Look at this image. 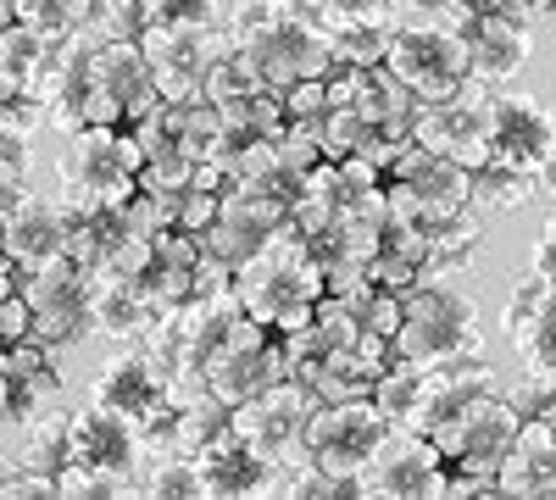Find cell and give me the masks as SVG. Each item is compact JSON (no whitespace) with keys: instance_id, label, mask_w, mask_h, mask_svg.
<instances>
[{"instance_id":"cell-1","label":"cell","mask_w":556,"mask_h":500,"mask_svg":"<svg viewBox=\"0 0 556 500\" xmlns=\"http://www.w3.org/2000/svg\"><path fill=\"white\" fill-rule=\"evenodd\" d=\"M228 23V56L256 89L285 95L301 78L334 73V39L301 0H240Z\"/></svg>"},{"instance_id":"cell-2","label":"cell","mask_w":556,"mask_h":500,"mask_svg":"<svg viewBox=\"0 0 556 500\" xmlns=\"http://www.w3.org/2000/svg\"><path fill=\"white\" fill-rule=\"evenodd\" d=\"M235 295H240V306L256 317V323L290 334V329H301L306 317H312V306L329 295V272H323V261L312 256L306 234L290 222V229L278 234L267 251H256L251 261H240Z\"/></svg>"},{"instance_id":"cell-3","label":"cell","mask_w":556,"mask_h":500,"mask_svg":"<svg viewBox=\"0 0 556 500\" xmlns=\"http://www.w3.org/2000/svg\"><path fill=\"white\" fill-rule=\"evenodd\" d=\"M484 389H495V368L484 356L440 361V368H417V361L395 356L374 384V406L395 428L434 434L451 412H462V406H468L473 395H484Z\"/></svg>"},{"instance_id":"cell-4","label":"cell","mask_w":556,"mask_h":500,"mask_svg":"<svg viewBox=\"0 0 556 500\" xmlns=\"http://www.w3.org/2000/svg\"><path fill=\"white\" fill-rule=\"evenodd\" d=\"M139 167H146V151L134 128L84 123L78 133H67L56 156V184L73 211H117L139 190Z\"/></svg>"},{"instance_id":"cell-5","label":"cell","mask_w":556,"mask_h":500,"mask_svg":"<svg viewBox=\"0 0 556 500\" xmlns=\"http://www.w3.org/2000/svg\"><path fill=\"white\" fill-rule=\"evenodd\" d=\"M395 356L417 361V368L484 356L479 300L456 279H429V284L406 290V317H401V334H395Z\"/></svg>"},{"instance_id":"cell-6","label":"cell","mask_w":556,"mask_h":500,"mask_svg":"<svg viewBox=\"0 0 556 500\" xmlns=\"http://www.w3.org/2000/svg\"><path fill=\"white\" fill-rule=\"evenodd\" d=\"M518 428H523V412L513 406V395L484 389L462 406V412H451L429 439H434V450L445 457L451 473H468V478H479L501 495V457L513 450Z\"/></svg>"},{"instance_id":"cell-7","label":"cell","mask_w":556,"mask_h":500,"mask_svg":"<svg viewBox=\"0 0 556 500\" xmlns=\"http://www.w3.org/2000/svg\"><path fill=\"white\" fill-rule=\"evenodd\" d=\"M390 73L424 106L462 95V89L473 84L468 28H451V23H395V34H390Z\"/></svg>"},{"instance_id":"cell-8","label":"cell","mask_w":556,"mask_h":500,"mask_svg":"<svg viewBox=\"0 0 556 500\" xmlns=\"http://www.w3.org/2000/svg\"><path fill=\"white\" fill-rule=\"evenodd\" d=\"M151 106H162V89H156L146 51H139V39H96L89 78H84V123L134 128Z\"/></svg>"},{"instance_id":"cell-9","label":"cell","mask_w":556,"mask_h":500,"mask_svg":"<svg viewBox=\"0 0 556 500\" xmlns=\"http://www.w3.org/2000/svg\"><path fill=\"white\" fill-rule=\"evenodd\" d=\"M390 428L395 423L374 406V395H362V400H323L312 412V428H306V462L351 489L356 473L374 462V450L384 445ZM351 500H356V489H351Z\"/></svg>"},{"instance_id":"cell-10","label":"cell","mask_w":556,"mask_h":500,"mask_svg":"<svg viewBox=\"0 0 556 500\" xmlns=\"http://www.w3.org/2000/svg\"><path fill=\"white\" fill-rule=\"evenodd\" d=\"M384 190H390V211L395 217H417V222H451L462 211H473V167H462L429 145H406L401 162L390 167L384 178Z\"/></svg>"},{"instance_id":"cell-11","label":"cell","mask_w":556,"mask_h":500,"mask_svg":"<svg viewBox=\"0 0 556 500\" xmlns=\"http://www.w3.org/2000/svg\"><path fill=\"white\" fill-rule=\"evenodd\" d=\"M285 379H295L285 334L267 329V323H256L251 311H240L235 329H228V339L217 345L212 368H206V389H212L217 400H228V406H245L251 395L285 384Z\"/></svg>"},{"instance_id":"cell-12","label":"cell","mask_w":556,"mask_h":500,"mask_svg":"<svg viewBox=\"0 0 556 500\" xmlns=\"http://www.w3.org/2000/svg\"><path fill=\"white\" fill-rule=\"evenodd\" d=\"M96 272H89L73 251L51 256L45 267L28 272V306H34V339L45 345H73L96 334Z\"/></svg>"},{"instance_id":"cell-13","label":"cell","mask_w":556,"mask_h":500,"mask_svg":"<svg viewBox=\"0 0 556 500\" xmlns=\"http://www.w3.org/2000/svg\"><path fill=\"white\" fill-rule=\"evenodd\" d=\"M67 439H73V462L117 478L128 495H146L139 473H146V457H151V428L139 418L112 412L101 400H84L67 412Z\"/></svg>"},{"instance_id":"cell-14","label":"cell","mask_w":556,"mask_h":500,"mask_svg":"<svg viewBox=\"0 0 556 500\" xmlns=\"http://www.w3.org/2000/svg\"><path fill=\"white\" fill-rule=\"evenodd\" d=\"M317 406H323V395L306 379H285V384L251 395L245 406H235V428L262 450L267 462L301 473V467H312L306 462V428H312Z\"/></svg>"},{"instance_id":"cell-15","label":"cell","mask_w":556,"mask_h":500,"mask_svg":"<svg viewBox=\"0 0 556 500\" xmlns=\"http://www.w3.org/2000/svg\"><path fill=\"white\" fill-rule=\"evenodd\" d=\"M139 51H146L162 101H201L212 67L228 56V23L217 28H184V23H151L139 34Z\"/></svg>"},{"instance_id":"cell-16","label":"cell","mask_w":556,"mask_h":500,"mask_svg":"<svg viewBox=\"0 0 556 500\" xmlns=\"http://www.w3.org/2000/svg\"><path fill=\"white\" fill-rule=\"evenodd\" d=\"M445 484H451V467L434 450V439L417 428H390L351 489L356 500H424V495H445Z\"/></svg>"},{"instance_id":"cell-17","label":"cell","mask_w":556,"mask_h":500,"mask_svg":"<svg viewBox=\"0 0 556 500\" xmlns=\"http://www.w3.org/2000/svg\"><path fill=\"white\" fill-rule=\"evenodd\" d=\"M89 400H101V406H112V412L139 418L151 434L173 418V406H178L162 356H156L146 339H123V350L96 373V384H89Z\"/></svg>"},{"instance_id":"cell-18","label":"cell","mask_w":556,"mask_h":500,"mask_svg":"<svg viewBox=\"0 0 556 500\" xmlns=\"http://www.w3.org/2000/svg\"><path fill=\"white\" fill-rule=\"evenodd\" d=\"M290 206H295L290 195H273V190H256V184H228L212 229L201 234V245L240 267L290 229Z\"/></svg>"},{"instance_id":"cell-19","label":"cell","mask_w":556,"mask_h":500,"mask_svg":"<svg viewBox=\"0 0 556 500\" xmlns=\"http://www.w3.org/2000/svg\"><path fill=\"white\" fill-rule=\"evenodd\" d=\"M56 345L45 339H23L7 345V361H0V400H7V434H23L28 423L67 412V389L56 373Z\"/></svg>"},{"instance_id":"cell-20","label":"cell","mask_w":556,"mask_h":500,"mask_svg":"<svg viewBox=\"0 0 556 500\" xmlns=\"http://www.w3.org/2000/svg\"><path fill=\"white\" fill-rule=\"evenodd\" d=\"M412 140L417 145H429L462 167H490V95H479V89L468 84L462 95L451 101H434V106H417L412 117Z\"/></svg>"},{"instance_id":"cell-21","label":"cell","mask_w":556,"mask_h":500,"mask_svg":"<svg viewBox=\"0 0 556 500\" xmlns=\"http://www.w3.org/2000/svg\"><path fill=\"white\" fill-rule=\"evenodd\" d=\"M67 234H73V206L62 195L56 201H39L28 190H7V195H0V240H7V256L23 261L28 272L45 267L51 256H62Z\"/></svg>"},{"instance_id":"cell-22","label":"cell","mask_w":556,"mask_h":500,"mask_svg":"<svg viewBox=\"0 0 556 500\" xmlns=\"http://www.w3.org/2000/svg\"><path fill=\"white\" fill-rule=\"evenodd\" d=\"M201 473H206V489L223 495V500H245V495H290L295 489V473L267 462L262 450L228 423L206 450H201Z\"/></svg>"},{"instance_id":"cell-23","label":"cell","mask_w":556,"mask_h":500,"mask_svg":"<svg viewBox=\"0 0 556 500\" xmlns=\"http://www.w3.org/2000/svg\"><path fill=\"white\" fill-rule=\"evenodd\" d=\"M490 162L534 172L556 151V117L534 95H490Z\"/></svg>"},{"instance_id":"cell-24","label":"cell","mask_w":556,"mask_h":500,"mask_svg":"<svg viewBox=\"0 0 556 500\" xmlns=\"http://www.w3.org/2000/svg\"><path fill=\"white\" fill-rule=\"evenodd\" d=\"M362 334H367L362 311H351V306H345V300H334V295H323V300L312 306V317H306V323L285 334L295 379H312V373H323L334 356L356 350V345H362Z\"/></svg>"},{"instance_id":"cell-25","label":"cell","mask_w":556,"mask_h":500,"mask_svg":"<svg viewBox=\"0 0 556 500\" xmlns=\"http://www.w3.org/2000/svg\"><path fill=\"white\" fill-rule=\"evenodd\" d=\"M501 323H506V339H513V350L523 356V368L556 379V290L529 272V279L513 290V300H506Z\"/></svg>"},{"instance_id":"cell-26","label":"cell","mask_w":556,"mask_h":500,"mask_svg":"<svg viewBox=\"0 0 556 500\" xmlns=\"http://www.w3.org/2000/svg\"><path fill=\"white\" fill-rule=\"evenodd\" d=\"M468 56H473V84H513L534 56V34L518 17L479 12L468 23Z\"/></svg>"},{"instance_id":"cell-27","label":"cell","mask_w":556,"mask_h":500,"mask_svg":"<svg viewBox=\"0 0 556 500\" xmlns=\"http://www.w3.org/2000/svg\"><path fill=\"white\" fill-rule=\"evenodd\" d=\"M501 495H556V428H551V418H523L513 450L501 457Z\"/></svg>"},{"instance_id":"cell-28","label":"cell","mask_w":556,"mask_h":500,"mask_svg":"<svg viewBox=\"0 0 556 500\" xmlns=\"http://www.w3.org/2000/svg\"><path fill=\"white\" fill-rule=\"evenodd\" d=\"M73 412V406H67ZM67 412H51L28 423L23 434H7V457H0V478H62V467L73 462V439H67Z\"/></svg>"},{"instance_id":"cell-29","label":"cell","mask_w":556,"mask_h":500,"mask_svg":"<svg viewBox=\"0 0 556 500\" xmlns=\"http://www.w3.org/2000/svg\"><path fill=\"white\" fill-rule=\"evenodd\" d=\"M62 39L51 34H39L17 17H7V34H0V101H12V95H34V84L45 73V62H51Z\"/></svg>"},{"instance_id":"cell-30","label":"cell","mask_w":556,"mask_h":500,"mask_svg":"<svg viewBox=\"0 0 556 500\" xmlns=\"http://www.w3.org/2000/svg\"><path fill=\"white\" fill-rule=\"evenodd\" d=\"M356 73V84H351V106L367 117V123H384V128H412V117H417V101L412 89L390 73V62L384 67H351Z\"/></svg>"},{"instance_id":"cell-31","label":"cell","mask_w":556,"mask_h":500,"mask_svg":"<svg viewBox=\"0 0 556 500\" xmlns=\"http://www.w3.org/2000/svg\"><path fill=\"white\" fill-rule=\"evenodd\" d=\"M484 245V211H462L451 222H434V240H429V261H424V279L417 284H429V279H456L462 267H468Z\"/></svg>"},{"instance_id":"cell-32","label":"cell","mask_w":556,"mask_h":500,"mask_svg":"<svg viewBox=\"0 0 556 500\" xmlns=\"http://www.w3.org/2000/svg\"><path fill=\"white\" fill-rule=\"evenodd\" d=\"M228 123V133H240V140H285L290 128V112H285V95L278 89H240V95L228 101H212Z\"/></svg>"},{"instance_id":"cell-33","label":"cell","mask_w":556,"mask_h":500,"mask_svg":"<svg viewBox=\"0 0 556 500\" xmlns=\"http://www.w3.org/2000/svg\"><path fill=\"white\" fill-rule=\"evenodd\" d=\"M151 323H156V311H151L146 295H139V284H128V279H101L96 284V334L139 339Z\"/></svg>"},{"instance_id":"cell-34","label":"cell","mask_w":556,"mask_h":500,"mask_svg":"<svg viewBox=\"0 0 556 500\" xmlns=\"http://www.w3.org/2000/svg\"><path fill=\"white\" fill-rule=\"evenodd\" d=\"M96 7L101 0H0V17H17L51 39H67V34L96 23Z\"/></svg>"},{"instance_id":"cell-35","label":"cell","mask_w":556,"mask_h":500,"mask_svg":"<svg viewBox=\"0 0 556 500\" xmlns=\"http://www.w3.org/2000/svg\"><path fill=\"white\" fill-rule=\"evenodd\" d=\"M139 489H146V495H178V500L212 495L206 473H201V457H184V450H156L151 467L139 473Z\"/></svg>"},{"instance_id":"cell-36","label":"cell","mask_w":556,"mask_h":500,"mask_svg":"<svg viewBox=\"0 0 556 500\" xmlns=\"http://www.w3.org/2000/svg\"><path fill=\"white\" fill-rule=\"evenodd\" d=\"M534 190H540V184H534V172L501 167V162H490V167L473 172V206H479V211H518Z\"/></svg>"},{"instance_id":"cell-37","label":"cell","mask_w":556,"mask_h":500,"mask_svg":"<svg viewBox=\"0 0 556 500\" xmlns=\"http://www.w3.org/2000/svg\"><path fill=\"white\" fill-rule=\"evenodd\" d=\"M89 28H96L101 39H139L151 28V0H101Z\"/></svg>"},{"instance_id":"cell-38","label":"cell","mask_w":556,"mask_h":500,"mask_svg":"<svg viewBox=\"0 0 556 500\" xmlns=\"http://www.w3.org/2000/svg\"><path fill=\"white\" fill-rule=\"evenodd\" d=\"M401 23H451L468 28L473 23V0H390Z\"/></svg>"},{"instance_id":"cell-39","label":"cell","mask_w":556,"mask_h":500,"mask_svg":"<svg viewBox=\"0 0 556 500\" xmlns=\"http://www.w3.org/2000/svg\"><path fill=\"white\" fill-rule=\"evenodd\" d=\"M151 23L217 28V23H223V0H151Z\"/></svg>"},{"instance_id":"cell-40","label":"cell","mask_w":556,"mask_h":500,"mask_svg":"<svg viewBox=\"0 0 556 500\" xmlns=\"http://www.w3.org/2000/svg\"><path fill=\"white\" fill-rule=\"evenodd\" d=\"M285 112L290 123H317V117H329V78H301L285 89Z\"/></svg>"},{"instance_id":"cell-41","label":"cell","mask_w":556,"mask_h":500,"mask_svg":"<svg viewBox=\"0 0 556 500\" xmlns=\"http://www.w3.org/2000/svg\"><path fill=\"white\" fill-rule=\"evenodd\" d=\"M217 206H223V190H212V184H190V190L178 195V229L206 234V229H212V217H217Z\"/></svg>"},{"instance_id":"cell-42","label":"cell","mask_w":556,"mask_h":500,"mask_svg":"<svg viewBox=\"0 0 556 500\" xmlns=\"http://www.w3.org/2000/svg\"><path fill=\"white\" fill-rule=\"evenodd\" d=\"M367 272L379 279V290H395V295L417 290V279H424V267L406 261V256H395V251H379L374 261H367Z\"/></svg>"},{"instance_id":"cell-43","label":"cell","mask_w":556,"mask_h":500,"mask_svg":"<svg viewBox=\"0 0 556 500\" xmlns=\"http://www.w3.org/2000/svg\"><path fill=\"white\" fill-rule=\"evenodd\" d=\"M28 190V140L23 133H0V195Z\"/></svg>"},{"instance_id":"cell-44","label":"cell","mask_w":556,"mask_h":500,"mask_svg":"<svg viewBox=\"0 0 556 500\" xmlns=\"http://www.w3.org/2000/svg\"><path fill=\"white\" fill-rule=\"evenodd\" d=\"M401 317H406V295H395V290H379L374 300H367L362 323L374 329V334H384V339H395V334H401Z\"/></svg>"},{"instance_id":"cell-45","label":"cell","mask_w":556,"mask_h":500,"mask_svg":"<svg viewBox=\"0 0 556 500\" xmlns=\"http://www.w3.org/2000/svg\"><path fill=\"white\" fill-rule=\"evenodd\" d=\"M0 339H7V345L34 339V306H28V295H23V290H12V295H7V306H0Z\"/></svg>"},{"instance_id":"cell-46","label":"cell","mask_w":556,"mask_h":500,"mask_svg":"<svg viewBox=\"0 0 556 500\" xmlns=\"http://www.w3.org/2000/svg\"><path fill=\"white\" fill-rule=\"evenodd\" d=\"M551 400H556V379H551V373H529V379L513 389V406H518L523 418H545Z\"/></svg>"},{"instance_id":"cell-47","label":"cell","mask_w":556,"mask_h":500,"mask_svg":"<svg viewBox=\"0 0 556 500\" xmlns=\"http://www.w3.org/2000/svg\"><path fill=\"white\" fill-rule=\"evenodd\" d=\"M556 0H473V17L490 12V17H518V23H534V17H551Z\"/></svg>"},{"instance_id":"cell-48","label":"cell","mask_w":556,"mask_h":500,"mask_svg":"<svg viewBox=\"0 0 556 500\" xmlns=\"http://www.w3.org/2000/svg\"><path fill=\"white\" fill-rule=\"evenodd\" d=\"M529 272L534 279H545L551 290H556V217L540 229V240H534V256H529Z\"/></svg>"},{"instance_id":"cell-49","label":"cell","mask_w":556,"mask_h":500,"mask_svg":"<svg viewBox=\"0 0 556 500\" xmlns=\"http://www.w3.org/2000/svg\"><path fill=\"white\" fill-rule=\"evenodd\" d=\"M534 184H540V195H551V201H556V151L534 167Z\"/></svg>"},{"instance_id":"cell-50","label":"cell","mask_w":556,"mask_h":500,"mask_svg":"<svg viewBox=\"0 0 556 500\" xmlns=\"http://www.w3.org/2000/svg\"><path fill=\"white\" fill-rule=\"evenodd\" d=\"M545 418H551V428H556V400H551V412H545Z\"/></svg>"},{"instance_id":"cell-51","label":"cell","mask_w":556,"mask_h":500,"mask_svg":"<svg viewBox=\"0 0 556 500\" xmlns=\"http://www.w3.org/2000/svg\"><path fill=\"white\" fill-rule=\"evenodd\" d=\"M551 23H556V12H551Z\"/></svg>"}]
</instances>
